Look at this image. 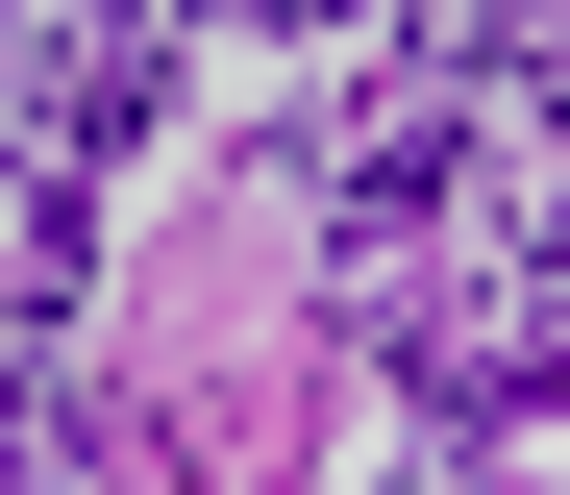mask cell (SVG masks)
<instances>
[{"label":"cell","mask_w":570,"mask_h":495,"mask_svg":"<svg viewBox=\"0 0 570 495\" xmlns=\"http://www.w3.org/2000/svg\"><path fill=\"white\" fill-rule=\"evenodd\" d=\"M174 99V26H100V50H50V149H125Z\"/></svg>","instance_id":"6da1fadb"}]
</instances>
